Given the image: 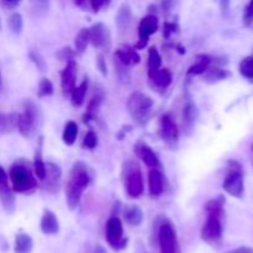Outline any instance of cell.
<instances>
[{"instance_id":"cell-1","label":"cell","mask_w":253,"mask_h":253,"mask_svg":"<svg viewBox=\"0 0 253 253\" xmlns=\"http://www.w3.org/2000/svg\"><path fill=\"white\" fill-rule=\"evenodd\" d=\"M89 180H90V178H89L86 166L82 162L76 163L72 168L71 177H69L68 184L66 188L67 204L71 210L78 208L82 199V194L89 185Z\"/></svg>"},{"instance_id":"cell-2","label":"cell","mask_w":253,"mask_h":253,"mask_svg":"<svg viewBox=\"0 0 253 253\" xmlns=\"http://www.w3.org/2000/svg\"><path fill=\"white\" fill-rule=\"evenodd\" d=\"M153 106V99L141 91H133L127 99V110L136 123H143Z\"/></svg>"},{"instance_id":"cell-3","label":"cell","mask_w":253,"mask_h":253,"mask_svg":"<svg viewBox=\"0 0 253 253\" xmlns=\"http://www.w3.org/2000/svg\"><path fill=\"white\" fill-rule=\"evenodd\" d=\"M9 178L12 184V192L29 193L36 188V179L31 170L22 165H14L10 167Z\"/></svg>"},{"instance_id":"cell-4","label":"cell","mask_w":253,"mask_h":253,"mask_svg":"<svg viewBox=\"0 0 253 253\" xmlns=\"http://www.w3.org/2000/svg\"><path fill=\"white\" fill-rule=\"evenodd\" d=\"M36 106L31 101H27L24 113L19 114V118H17V130L24 137L31 138L36 132Z\"/></svg>"},{"instance_id":"cell-5","label":"cell","mask_w":253,"mask_h":253,"mask_svg":"<svg viewBox=\"0 0 253 253\" xmlns=\"http://www.w3.org/2000/svg\"><path fill=\"white\" fill-rule=\"evenodd\" d=\"M125 187L131 198H138L143 193V178L137 165L128 162L126 165Z\"/></svg>"},{"instance_id":"cell-6","label":"cell","mask_w":253,"mask_h":253,"mask_svg":"<svg viewBox=\"0 0 253 253\" xmlns=\"http://www.w3.org/2000/svg\"><path fill=\"white\" fill-rule=\"evenodd\" d=\"M106 241L114 249H124L126 240L124 239L123 224L118 217H111L106 224Z\"/></svg>"},{"instance_id":"cell-7","label":"cell","mask_w":253,"mask_h":253,"mask_svg":"<svg viewBox=\"0 0 253 253\" xmlns=\"http://www.w3.org/2000/svg\"><path fill=\"white\" fill-rule=\"evenodd\" d=\"M89 40H90V43L96 48L109 49L111 46L110 31L103 22H96L89 29Z\"/></svg>"},{"instance_id":"cell-8","label":"cell","mask_w":253,"mask_h":253,"mask_svg":"<svg viewBox=\"0 0 253 253\" xmlns=\"http://www.w3.org/2000/svg\"><path fill=\"white\" fill-rule=\"evenodd\" d=\"M222 188L227 194L235 198H241L245 189L244 175H242L241 169H232L231 172L227 173Z\"/></svg>"},{"instance_id":"cell-9","label":"cell","mask_w":253,"mask_h":253,"mask_svg":"<svg viewBox=\"0 0 253 253\" xmlns=\"http://www.w3.org/2000/svg\"><path fill=\"white\" fill-rule=\"evenodd\" d=\"M222 219L208 215L207 222L202 229V239L208 244H215L222 236Z\"/></svg>"},{"instance_id":"cell-10","label":"cell","mask_w":253,"mask_h":253,"mask_svg":"<svg viewBox=\"0 0 253 253\" xmlns=\"http://www.w3.org/2000/svg\"><path fill=\"white\" fill-rule=\"evenodd\" d=\"M161 253H174L177 249V234L170 224H163L160 227Z\"/></svg>"},{"instance_id":"cell-11","label":"cell","mask_w":253,"mask_h":253,"mask_svg":"<svg viewBox=\"0 0 253 253\" xmlns=\"http://www.w3.org/2000/svg\"><path fill=\"white\" fill-rule=\"evenodd\" d=\"M158 30V19L155 15H147L141 20L138 25V37H140V44L138 47H143L147 43L148 39L156 34Z\"/></svg>"},{"instance_id":"cell-12","label":"cell","mask_w":253,"mask_h":253,"mask_svg":"<svg viewBox=\"0 0 253 253\" xmlns=\"http://www.w3.org/2000/svg\"><path fill=\"white\" fill-rule=\"evenodd\" d=\"M76 78H77V64L72 59L68 61L66 68L62 72L61 85L64 94H72V91L76 88Z\"/></svg>"},{"instance_id":"cell-13","label":"cell","mask_w":253,"mask_h":253,"mask_svg":"<svg viewBox=\"0 0 253 253\" xmlns=\"http://www.w3.org/2000/svg\"><path fill=\"white\" fill-rule=\"evenodd\" d=\"M161 135L166 141H169V142H174L178 140V135H179L178 126L169 114H166L161 119Z\"/></svg>"},{"instance_id":"cell-14","label":"cell","mask_w":253,"mask_h":253,"mask_svg":"<svg viewBox=\"0 0 253 253\" xmlns=\"http://www.w3.org/2000/svg\"><path fill=\"white\" fill-rule=\"evenodd\" d=\"M61 168L58 167L54 163H47L46 165V190H48L49 193H54L58 190L59 180H61Z\"/></svg>"},{"instance_id":"cell-15","label":"cell","mask_w":253,"mask_h":253,"mask_svg":"<svg viewBox=\"0 0 253 253\" xmlns=\"http://www.w3.org/2000/svg\"><path fill=\"white\" fill-rule=\"evenodd\" d=\"M148 189L153 197H160L165 190V177L158 168L148 173Z\"/></svg>"},{"instance_id":"cell-16","label":"cell","mask_w":253,"mask_h":253,"mask_svg":"<svg viewBox=\"0 0 253 253\" xmlns=\"http://www.w3.org/2000/svg\"><path fill=\"white\" fill-rule=\"evenodd\" d=\"M41 231L44 235H56L59 231V222L56 215L49 210H46L41 219Z\"/></svg>"},{"instance_id":"cell-17","label":"cell","mask_w":253,"mask_h":253,"mask_svg":"<svg viewBox=\"0 0 253 253\" xmlns=\"http://www.w3.org/2000/svg\"><path fill=\"white\" fill-rule=\"evenodd\" d=\"M0 203L7 214H14L16 209V200H15L14 192L9 185L0 187Z\"/></svg>"},{"instance_id":"cell-18","label":"cell","mask_w":253,"mask_h":253,"mask_svg":"<svg viewBox=\"0 0 253 253\" xmlns=\"http://www.w3.org/2000/svg\"><path fill=\"white\" fill-rule=\"evenodd\" d=\"M137 155L140 156L141 160L143 161L147 167L152 168V169H157L160 167V160H158L157 155L152 151V148L148 146L142 145L141 147L137 148Z\"/></svg>"},{"instance_id":"cell-19","label":"cell","mask_w":253,"mask_h":253,"mask_svg":"<svg viewBox=\"0 0 253 253\" xmlns=\"http://www.w3.org/2000/svg\"><path fill=\"white\" fill-rule=\"evenodd\" d=\"M124 217H125L126 222L130 224L131 226H138L142 224L143 221V212L140 207L136 205H128L124 210Z\"/></svg>"},{"instance_id":"cell-20","label":"cell","mask_w":253,"mask_h":253,"mask_svg":"<svg viewBox=\"0 0 253 253\" xmlns=\"http://www.w3.org/2000/svg\"><path fill=\"white\" fill-rule=\"evenodd\" d=\"M34 249V241L27 234H17L15 237V253H31Z\"/></svg>"},{"instance_id":"cell-21","label":"cell","mask_w":253,"mask_h":253,"mask_svg":"<svg viewBox=\"0 0 253 253\" xmlns=\"http://www.w3.org/2000/svg\"><path fill=\"white\" fill-rule=\"evenodd\" d=\"M131 19H132V10H131L130 5L123 4L120 9H119L118 15H116V25L123 31V30L127 29V26L131 22Z\"/></svg>"},{"instance_id":"cell-22","label":"cell","mask_w":253,"mask_h":253,"mask_svg":"<svg viewBox=\"0 0 253 253\" xmlns=\"http://www.w3.org/2000/svg\"><path fill=\"white\" fill-rule=\"evenodd\" d=\"M161 64H162L161 54L158 53V51L155 48V47H151V48L148 49V61H147L148 77H150V79L152 78L158 71H160Z\"/></svg>"},{"instance_id":"cell-23","label":"cell","mask_w":253,"mask_h":253,"mask_svg":"<svg viewBox=\"0 0 253 253\" xmlns=\"http://www.w3.org/2000/svg\"><path fill=\"white\" fill-rule=\"evenodd\" d=\"M116 57H118L119 63L123 64V66L127 67L130 64L138 63L140 62V56L136 53V51H133L132 48H126V49H118L116 51Z\"/></svg>"},{"instance_id":"cell-24","label":"cell","mask_w":253,"mask_h":253,"mask_svg":"<svg viewBox=\"0 0 253 253\" xmlns=\"http://www.w3.org/2000/svg\"><path fill=\"white\" fill-rule=\"evenodd\" d=\"M17 118L19 114H5L0 113V133H9L17 128Z\"/></svg>"},{"instance_id":"cell-25","label":"cell","mask_w":253,"mask_h":253,"mask_svg":"<svg viewBox=\"0 0 253 253\" xmlns=\"http://www.w3.org/2000/svg\"><path fill=\"white\" fill-rule=\"evenodd\" d=\"M151 79L155 82V84L158 86V88L166 89L170 85L173 78H172V73H170L167 68H165V69H160V71H158Z\"/></svg>"},{"instance_id":"cell-26","label":"cell","mask_w":253,"mask_h":253,"mask_svg":"<svg viewBox=\"0 0 253 253\" xmlns=\"http://www.w3.org/2000/svg\"><path fill=\"white\" fill-rule=\"evenodd\" d=\"M77 135H78V126H77V124L74 121H68L66 126H64L63 135H62L63 142L67 146H72L76 142Z\"/></svg>"},{"instance_id":"cell-27","label":"cell","mask_w":253,"mask_h":253,"mask_svg":"<svg viewBox=\"0 0 253 253\" xmlns=\"http://www.w3.org/2000/svg\"><path fill=\"white\" fill-rule=\"evenodd\" d=\"M222 208H224V199L209 200L205 205V210H207L208 215L220 217V219L224 217V209Z\"/></svg>"},{"instance_id":"cell-28","label":"cell","mask_w":253,"mask_h":253,"mask_svg":"<svg viewBox=\"0 0 253 253\" xmlns=\"http://www.w3.org/2000/svg\"><path fill=\"white\" fill-rule=\"evenodd\" d=\"M197 115H198L197 106L194 105V103L189 101V103L184 106V111H183V119H184L185 127L188 128L193 127L194 123L197 121Z\"/></svg>"},{"instance_id":"cell-29","label":"cell","mask_w":253,"mask_h":253,"mask_svg":"<svg viewBox=\"0 0 253 253\" xmlns=\"http://www.w3.org/2000/svg\"><path fill=\"white\" fill-rule=\"evenodd\" d=\"M89 43H90V40H89V29H82L76 36V40H74L76 51L81 54L84 53Z\"/></svg>"},{"instance_id":"cell-30","label":"cell","mask_w":253,"mask_h":253,"mask_svg":"<svg viewBox=\"0 0 253 253\" xmlns=\"http://www.w3.org/2000/svg\"><path fill=\"white\" fill-rule=\"evenodd\" d=\"M86 89H88V81H83L81 83V85L74 88V90L72 91V104L74 106H82L84 103V99H85Z\"/></svg>"},{"instance_id":"cell-31","label":"cell","mask_w":253,"mask_h":253,"mask_svg":"<svg viewBox=\"0 0 253 253\" xmlns=\"http://www.w3.org/2000/svg\"><path fill=\"white\" fill-rule=\"evenodd\" d=\"M199 61L195 64H193L189 69H188V74H192V76H199L203 74L204 72H207V69L209 68V64L211 62V58L209 56H200Z\"/></svg>"},{"instance_id":"cell-32","label":"cell","mask_w":253,"mask_h":253,"mask_svg":"<svg viewBox=\"0 0 253 253\" xmlns=\"http://www.w3.org/2000/svg\"><path fill=\"white\" fill-rule=\"evenodd\" d=\"M7 25H9V29L11 30L12 34H21L22 29H24V20H22L21 14H19V12H12L9 16V19H7Z\"/></svg>"},{"instance_id":"cell-33","label":"cell","mask_w":253,"mask_h":253,"mask_svg":"<svg viewBox=\"0 0 253 253\" xmlns=\"http://www.w3.org/2000/svg\"><path fill=\"white\" fill-rule=\"evenodd\" d=\"M240 72L245 78L253 79V57H246L240 63Z\"/></svg>"},{"instance_id":"cell-34","label":"cell","mask_w":253,"mask_h":253,"mask_svg":"<svg viewBox=\"0 0 253 253\" xmlns=\"http://www.w3.org/2000/svg\"><path fill=\"white\" fill-rule=\"evenodd\" d=\"M34 169L36 177L39 178L40 180H44V177H46V163L42 161L41 152H39V155H36V157H35Z\"/></svg>"},{"instance_id":"cell-35","label":"cell","mask_w":253,"mask_h":253,"mask_svg":"<svg viewBox=\"0 0 253 253\" xmlns=\"http://www.w3.org/2000/svg\"><path fill=\"white\" fill-rule=\"evenodd\" d=\"M29 57H30V59L34 62V64L37 67V69H39V71H41V72H46L47 71L46 61H44L43 56H42V54L40 53L39 51L31 49V51H30V53H29Z\"/></svg>"},{"instance_id":"cell-36","label":"cell","mask_w":253,"mask_h":253,"mask_svg":"<svg viewBox=\"0 0 253 253\" xmlns=\"http://www.w3.org/2000/svg\"><path fill=\"white\" fill-rule=\"evenodd\" d=\"M53 94V84L48 78H42L39 83V96H49Z\"/></svg>"},{"instance_id":"cell-37","label":"cell","mask_w":253,"mask_h":253,"mask_svg":"<svg viewBox=\"0 0 253 253\" xmlns=\"http://www.w3.org/2000/svg\"><path fill=\"white\" fill-rule=\"evenodd\" d=\"M227 76H230V73H227L226 71H222V69H212L211 72H209V74L207 76L208 82H217L225 79Z\"/></svg>"},{"instance_id":"cell-38","label":"cell","mask_w":253,"mask_h":253,"mask_svg":"<svg viewBox=\"0 0 253 253\" xmlns=\"http://www.w3.org/2000/svg\"><path fill=\"white\" fill-rule=\"evenodd\" d=\"M96 145H98V137H96L93 131H89L85 137H84V146L88 147L89 150H93Z\"/></svg>"},{"instance_id":"cell-39","label":"cell","mask_w":253,"mask_h":253,"mask_svg":"<svg viewBox=\"0 0 253 253\" xmlns=\"http://www.w3.org/2000/svg\"><path fill=\"white\" fill-rule=\"evenodd\" d=\"M244 22L246 26H250V25L253 24V0L247 4V6L245 7L244 12Z\"/></svg>"},{"instance_id":"cell-40","label":"cell","mask_w":253,"mask_h":253,"mask_svg":"<svg viewBox=\"0 0 253 253\" xmlns=\"http://www.w3.org/2000/svg\"><path fill=\"white\" fill-rule=\"evenodd\" d=\"M96 66H98L99 71L101 72L103 74H106V66H105V61H104V57L103 54H100V56L98 57V59H96Z\"/></svg>"},{"instance_id":"cell-41","label":"cell","mask_w":253,"mask_h":253,"mask_svg":"<svg viewBox=\"0 0 253 253\" xmlns=\"http://www.w3.org/2000/svg\"><path fill=\"white\" fill-rule=\"evenodd\" d=\"M4 185H9V178H7L6 172L0 167V187H4Z\"/></svg>"},{"instance_id":"cell-42","label":"cell","mask_w":253,"mask_h":253,"mask_svg":"<svg viewBox=\"0 0 253 253\" xmlns=\"http://www.w3.org/2000/svg\"><path fill=\"white\" fill-rule=\"evenodd\" d=\"M226 253H253V250L250 249V247H239V249L232 250V251Z\"/></svg>"},{"instance_id":"cell-43","label":"cell","mask_w":253,"mask_h":253,"mask_svg":"<svg viewBox=\"0 0 253 253\" xmlns=\"http://www.w3.org/2000/svg\"><path fill=\"white\" fill-rule=\"evenodd\" d=\"M174 29H175V25L173 24H166L165 25V36H169L170 32H174Z\"/></svg>"},{"instance_id":"cell-44","label":"cell","mask_w":253,"mask_h":253,"mask_svg":"<svg viewBox=\"0 0 253 253\" xmlns=\"http://www.w3.org/2000/svg\"><path fill=\"white\" fill-rule=\"evenodd\" d=\"M19 4H20L19 1H2L1 2V5H4V6H7V7H15Z\"/></svg>"},{"instance_id":"cell-45","label":"cell","mask_w":253,"mask_h":253,"mask_svg":"<svg viewBox=\"0 0 253 253\" xmlns=\"http://www.w3.org/2000/svg\"><path fill=\"white\" fill-rule=\"evenodd\" d=\"M101 5H104V2H95V1L91 2V6L94 7V11H98L99 7H100Z\"/></svg>"},{"instance_id":"cell-46","label":"cell","mask_w":253,"mask_h":253,"mask_svg":"<svg viewBox=\"0 0 253 253\" xmlns=\"http://www.w3.org/2000/svg\"><path fill=\"white\" fill-rule=\"evenodd\" d=\"M94 253H108L106 252V250L104 249L103 246H96L95 251H94Z\"/></svg>"},{"instance_id":"cell-47","label":"cell","mask_w":253,"mask_h":253,"mask_svg":"<svg viewBox=\"0 0 253 253\" xmlns=\"http://www.w3.org/2000/svg\"><path fill=\"white\" fill-rule=\"evenodd\" d=\"M0 30H1V20H0Z\"/></svg>"},{"instance_id":"cell-48","label":"cell","mask_w":253,"mask_h":253,"mask_svg":"<svg viewBox=\"0 0 253 253\" xmlns=\"http://www.w3.org/2000/svg\"><path fill=\"white\" fill-rule=\"evenodd\" d=\"M0 83H1V73H0Z\"/></svg>"}]
</instances>
